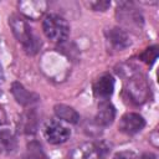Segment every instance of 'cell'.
<instances>
[{"instance_id": "cell-18", "label": "cell", "mask_w": 159, "mask_h": 159, "mask_svg": "<svg viewBox=\"0 0 159 159\" xmlns=\"http://www.w3.org/2000/svg\"><path fill=\"white\" fill-rule=\"evenodd\" d=\"M111 5V1H93L89 2V6L96 11H104Z\"/></svg>"}, {"instance_id": "cell-4", "label": "cell", "mask_w": 159, "mask_h": 159, "mask_svg": "<svg viewBox=\"0 0 159 159\" xmlns=\"http://www.w3.org/2000/svg\"><path fill=\"white\" fill-rule=\"evenodd\" d=\"M117 19L125 26H142L143 16L130 1H120L117 7Z\"/></svg>"}, {"instance_id": "cell-20", "label": "cell", "mask_w": 159, "mask_h": 159, "mask_svg": "<svg viewBox=\"0 0 159 159\" xmlns=\"http://www.w3.org/2000/svg\"><path fill=\"white\" fill-rule=\"evenodd\" d=\"M137 159H157V155L153 154V153H143Z\"/></svg>"}, {"instance_id": "cell-7", "label": "cell", "mask_w": 159, "mask_h": 159, "mask_svg": "<svg viewBox=\"0 0 159 159\" xmlns=\"http://www.w3.org/2000/svg\"><path fill=\"white\" fill-rule=\"evenodd\" d=\"M144 125H145V120L140 114L129 112L120 117L118 123V129L127 135H133L140 132L144 128Z\"/></svg>"}, {"instance_id": "cell-5", "label": "cell", "mask_w": 159, "mask_h": 159, "mask_svg": "<svg viewBox=\"0 0 159 159\" xmlns=\"http://www.w3.org/2000/svg\"><path fill=\"white\" fill-rule=\"evenodd\" d=\"M43 135L51 144H62L70 138L71 130L60 120L51 119L43 127Z\"/></svg>"}, {"instance_id": "cell-12", "label": "cell", "mask_w": 159, "mask_h": 159, "mask_svg": "<svg viewBox=\"0 0 159 159\" xmlns=\"http://www.w3.org/2000/svg\"><path fill=\"white\" fill-rule=\"evenodd\" d=\"M11 92L15 97V99L17 101V103H20L21 106H31L34 103H36L40 98L36 93L30 92L29 89H26L20 82H14L11 86Z\"/></svg>"}, {"instance_id": "cell-24", "label": "cell", "mask_w": 159, "mask_h": 159, "mask_svg": "<svg viewBox=\"0 0 159 159\" xmlns=\"http://www.w3.org/2000/svg\"><path fill=\"white\" fill-rule=\"evenodd\" d=\"M22 159H24V158H22Z\"/></svg>"}, {"instance_id": "cell-22", "label": "cell", "mask_w": 159, "mask_h": 159, "mask_svg": "<svg viewBox=\"0 0 159 159\" xmlns=\"http://www.w3.org/2000/svg\"><path fill=\"white\" fill-rule=\"evenodd\" d=\"M0 81H1V65H0Z\"/></svg>"}, {"instance_id": "cell-17", "label": "cell", "mask_w": 159, "mask_h": 159, "mask_svg": "<svg viewBox=\"0 0 159 159\" xmlns=\"http://www.w3.org/2000/svg\"><path fill=\"white\" fill-rule=\"evenodd\" d=\"M157 57H158V46H150L145 48V51L140 55L142 61L145 62L147 65H153Z\"/></svg>"}, {"instance_id": "cell-14", "label": "cell", "mask_w": 159, "mask_h": 159, "mask_svg": "<svg viewBox=\"0 0 159 159\" xmlns=\"http://www.w3.org/2000/svg\"><path fill=\"white\" fill-rule=\"evenodd\" d=\"M53 111H55V114L57 116V118H60L67 123L76 124L80 120V114L77 113V111L67 104H56L53 107Z\"/></svg>"}, {"instance_id": "cell-9", "label": "cell", "mask_w": 159, "mask_h": 159, "mask_svg": "<svg viewBox=\"0 0 159 159\" xmlns=\"http://www.w3.org/2000/svg\"><path fill=\"white\" fill-rule=\"evenodd\" d=\"M17 7L27 19L37 20L47 10V2L43 0H21L17 2Z\"/></svg>"}, {"instance_id": "cell-16", "label": "cell", "mask_w": 159, "mask_h": 159, "mask_svg": "<svg viewBox=\"0 0 159 159\" xmlns=\"http://www.w3.org/2000/svg\"><path fill=\"white\" fill-rule=\"evenodd\" d=\"M21 127H22V130L27 134L30 133H35L36 130V127H37V120H36V116L35 113L31 111L26 112L21 119Z\"/></svg>"}, {"instance_id": "cell-15", "label": "cell", "mask_w": 159, "mask_h": 159, "mask_svg": "<svg viewBox=\"0 0 159 159\" xmlns=\"http://www.w3.org/2000/svg\"><path fill=\"white\" fill-rule=\"evenodd\" d=\"M24 159H47V155L39 142L31 140L26 147V154L24 155Z\"/></svg>"}, {"instance_id": "cell-13", "label": "cell", "mask_w": 159, "mask_h": 159, "mask_svg": "<svg viewBox=\"0 0 159 159\" xmlns=\"http://www.w3.org/2000/svg\"><path fill=\"white\" fill-rule=\"evenodd\" d=\"M17 149L16 135L10 129H0V154L10 155Z\"/></svg>"}, {"instance_id": "cell-8", "label": "cell", "mask_w": 159, "mask_h": 159, "mask_svg": "<svg viewBox=\"0 0 159 159\" xmlns=\"http://www.w3.org/2000/svg\"><path fill=\"white\" fill-rule=\"evenodd\" d=\"M104 35H106V40H107L108 45L117 51H123L127 47H129L132 43L128 32L120 27L107 29L104 31Z\"/></svg>"}, {"instance_id": "cell-3", "label": "cell", "mask_w": 159, "mask_h": 159, "mask_svg": "<svg viewBox=\"0 0 159 159\" xmlns=\"http://www.w3.org/2000/svg\"><path fill=\"white\" fill-rule=\"evenodd\" d=\"M42 30L45 36L53 42H63L70 35V25L62 16L57 14H48L42 21Z\"/></svg>"}, {"instance_id": "cell-6", "label": "cell", "mask_w": 159, "mask_h": 159, "mask_svg": "<svg viewBox=\"0 0 159 159\" xmlns=\"http://www.w3.org/2000/svg\"><path fill=\"white\" fill-rule=\"evenodd\" d=\"M107 148L101 143L86 142L75 147L71 152V159H102Z\"/></svg>"}, {"instance_id": "cell-1", "label": "cell", "mask_w": 159, "mask_h": 159, "mask_svg": "<svg viewBox=\"0 0 159 159\" xmlns=\"http://www.w3.org/2000/svg\"><path fill=\"white\" fill-rule=\"evenodd\" d=\"M9 25L16 40L22 45L24 50L29 55H35L39 50V41L27 21L19 15H11L9 17Z\"/></svg>"}, {"instance_id": "cell-21", "label": "cell", "mask_w": 159, "mask_h": 159, "mask_svg": "<svg viewBox=\"0 0 159 159\" xmlns=\"http://www.w3.org/2000/svg\"><path fill=\"white\" fill-rule=\"evenodd\" d=\"M152 134H153L155 138H154V139H152L150 142L153 143V145H154V147H158V138H157V137H158V132H157V130H154Z\"/></svg>"}, {"instance_id": "cell-2", "label": "cell", "mask_w": 159, "mask_h": 159, "mask_svg": "<svg viewBox=\"0 0 159 159\" xmlns=\"http://www.w3.org/2000/svg\"><path fill=\"white\" fill-rule=\"evenodd\" d=\"M124 93L127 99L133 104H143L150 97V87L147 78L142 73H133L128 77Z\"/></svg>"}, {"instance_id": "cell-23", "label": "cell", "mask_w": 159, "mask_h": 159, "mask_svg": "<svg viewBox=\"0 0 159 159\" xmlns=\"http://www.w3.org/2000/svg\"><path fill=\"white\" fill-rule=\"evenodd\" d=\"M0 94H1V92H0Z\"/></svg>"}, {"instance_id": "cell-19", "label": "cell", "mask_w": 159, "mask_h": 159, "mask_svg": "<svg viewBox=\"0 0 159 159\" xmlns=\"http://www.w3.org/2000/svg\"><path fill=\"white\" fill-rule=\"evenodd\" d=\"M112 159H134V154L130 152H119Z\"/></svg>"}, {"instance_id": "cell-10", "label": "cell", "mask_w": 159, "mask_h": 159, "mask_svg": "<svg viewBox=\"0 0 159 159\" xmlns=\"http://www.w3.org/2000/svg\"><path fill=\"white\" fill-rule=\"evenodd\" d=\"M93 89V94L96 98H99L102 101L108 99L114 89V80L109 73H104L102 76H99L92 86Z\"/></svg>"}, {"instance_id": "cell-11", "label": "cell", "mask_w": 159, "mask_h": 159, "mask_svg": "<svg viewBox=\"0 0 159 159\" xmlns=\"http://www.w3.org/2000/svg\"><path fill=\"white\" fill-rule=\"evenodd\" d=\"M114 117H116V108L114 106L108 102L107 99L106 101H101L99 104H98V109H97V113H96V123L101 127H107L109 124L113 123L114 120Z\"/></svg>"}]
</instances>
